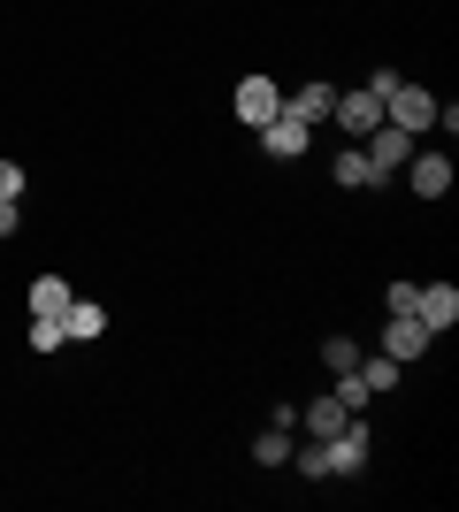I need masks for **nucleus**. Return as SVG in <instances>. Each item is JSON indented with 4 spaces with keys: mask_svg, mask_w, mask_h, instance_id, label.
I'll use <instances>...</instances> for the list:
<instances>
[{
    "mask_svg": "<svg viewBox=\"0 0 459 512\" xmlns=\"http://www.w3.org/2000/svg\"><path fill=\"white\" fill-rule=\"evenodd\" d=\"M414 146H421V138H414V130H398V123H375L368 138H360V153H368L375 176H398L406 161H414Z\"/></svg>",
    "mask_w": 459,
    "mask_h": 512,
    "instance_id": "1",
    "label": "nucleus"
},
{
    "mask_svg": "<svg viewBox=\"0 0 459 512\" xmlns=\"http://www.w3.org/2000/svg\"><path fill=\"white\" fill-rule=\"evenodd\" d=\"M329 123H337V130L352 138V146H360V138H368V130L383 123V100H375L368 85H360V92H337V107H329Z\"/></svg>",
    "mask_w": 459,
    "mask_h": 512,
    "instance_id": "2",
    "label": "nucleus"
},
{
    "mask_svg": "<svg viewBox=\"0 0 459 512\" xmlns=\"http://www.w3.org/2000/svg\"><path fill=\"white\" fill-rule=\"evenodd\" d=\"M368 444H375V436L360 428V413H352V421L337 428V436H322V459H329V474H360V467H368Z\"/></svg>",
    "mask_w": 459,
    "mask_h": 512,
    "instance_id": "3",
    "label": "nucleus"
},
{
    "mask_svg": "<svg viewBox=\"0 0 459 512\" xmlns=\"http://www.w3.org/2000/svg\"><path fill=\"white\" fill-rule=\"evenodd\" d=\"M383 123H398V130H414V138H421V130H437V100H429L421 85H398L391 100H383Z\"/></svg>",
    "mask_w": 459,
    "mask_h": 512,
    "instance_id": "4",
    "label": "nucleus"
},
{
    "mask_svg": "<svg viewBox=\"0 0 459 512\" xmlns=\"http://www.w3.org/2000/svg\"><path fill=\"white\" fill-rule=\"evenodd\" d=\"M276 115H284V92H276V77H245L238 85V123H276Z\"/></svg>",
    "mask_w": 459,
    "mask_h": 512,
    "instance_id": "5",
    "label": "nucleus"
},
{
    "mask_svg": "<svg viewBox=\"0 0 459 512\" xmlns=\"http://www.w3.org/2000/svg\"><path fill=\"white\" fill-rule=\"evenodd\" d=\"M383 352H391L398 367L421 360V352H429V329H421V314H383Z\"/></svg>",
    "mask_w": 459,
    "mask_h": 512,
    "instance_id": "6",
    "label": "nucleus"
},
{
    "mask_svg": "<svg viewBox=\"0 0 459 512\" xmlns=\"http://www.w3.org/2000/svg\"><path fill=\"white\" fill-rule=\"evenodd\" d=\"M306 138H314V123H299V115H276V123H261V153H268V161H299Z\"/></svg>",
    "mask_w": 459,
    "mask_h": 512,
    "instance_id": "7",
    "label": "nucleus"
},
{
    "mask_svg": "<svg viewBox=\"0 0 459 512\" xmlns=\"http://www.w3.org/2000/svg\"><path fill=\"white\" fill-rule=\"evenodd\" d=\"M414 314H421V329L437 337V329H452V321H459V291H452V283H421V291H414Z\"/></svg>",
    "mask_w": 459,
    "mask_h": 512,
    "instance_id": "8",
    "label": "nucleus"
},
{
    "mask_svg": "<svg viewBox=\"0 0 459 512\" xmlns=\"http://www.w3.org/2000/svg\"><path fill=\"white\" fill-rule=\"evenodd\" d=\"M406 176H414V192H421V199H444V192H452V161H444V153H421V146H414Z\"/></svg>",
    "mask_w": 459,
    "mask_h": 512,
    "instance_id": "9",
    "label": "nucleus"
},
{
    "mask_svg": "<svg viewBox=\"0 0 459 512\" xmlns=\"http://www.w3.org/2000/svg\"><path fill=\"white\" fill-rule=\"evenodd\" d=\"M352 413L337 406V390H322V398H314V406H299V428L306 436H314V444H322V436H337V428H345Z\"/></svg>",
    "mask_w": 459,
    "mask_h": 512,
    "instance_id": "10",
    "label": "nucleus"
},
{
    "mask_svg": "<svg viewBox=\"0 0 459 512\" xmlns=\"http://www.w3.org/2000/svg\"><path fill=\"white\" fill-rule=\"evenodd\" d=\"M329 184H337V192H368V184H383V176L368 169V153H360V146H345L337 161H329Z\"/></svg>",
    "mask_w": 459,
    "mask_h": 512,
    "instance_id": "11",
    "label": "nucleus"
},
{
    "mask_svg": "<svg viewBox=\"0 0 459 512\" xmlns=\"http://www.w3.org/2000/svg\"><path fill=\"white\" fill-rule=\"evenodd\" d=\"M62 329H69V344H92L100 329H108V306H92V299H69V306H62Z\"/></svg>",
    "mask_w": 459,
    "mask_h": 512,
    "instance_id": "12",
    "label": "nucleus"
},
{
    "mask_svg": "<svg viewBox=\"0 0 459 512\" xmlns=\"http://www.w3.org/2000/svg\"><path fill=\"white\" fill-rule=\"evenodd\" d=\"M329 107H337V92H329V85H299V92L284 100V115H299V123H322Z\"/></svg>",
    "mask_w": 459,
    "mask_h": 512,
    "instance_id": "13",
    "label": "nucleus"
},
{
    "mask_svg": "<svg viewBox=\"0 0 459 512\" xmlns=\"http://www.w3.org/2000/svg\"><path fill=\"white\" fill-rule=\"evenodd\" d=\"M69 299H77V291H69L62 276H31V314H62Z\"/></svg>",
    "mask_w": 459,
    "mask_h": 512,
    "instance_id": "14",
    "label": "nucleus"
},
{
    "mask_svg": "<svg viewBox=\"0 0 459 512\" xmlns=\"http://www.w3.org/2000/svg\"><path fill=\"white\" fill-rule=\"evenodd\" d=\"M253 459H261V467H284V459H291V428L284 421L261 428V436H253Z\"/></svg>",
    "mask_w": 459,
    "mask_h": 512,
    "instance_id": "15",
    "label": "nucleus"
},
{
    "mask_svg": "<svg viewBox=\"0 0 459 512\" xmlns=\"http://www.w3.org/2000/svg\"><path fill=\"white\" fill-rule=\"evenodd\" d=\"M360 383H368V398L398 390V360H391V352H375V360H360Z\"/></svg>",
    "mask_w": 459,
    "mask_h": 512,
    "instance_id": "16",
    "label": "nucleus"
},
{
    "mask_svg": "<svg viewBox=\"0 0 459 512\" xmlns=\"http://www.w3.org/2000/svg\"><path fill=\"white\" fill-rule=\"evenodd\" d=\"M62 344H69L62 314H31V352H62Z\"/></svg>",
    "mask_w": 459,
    "mask_h": 512,
    "instance_id": "17",
    "label": "nucleus"
},
{
    "mask_svg": "<svg viewBox=\"0 0 459 512\" xmlns=\"http://www.w3.org/2000/svg\"><path fill=\"white\" fill-rule=\"evenodd\" d=\"M322 367H329V375H345V367H360V344H352V337H329V344H322Z\"/></svg>",
    "mask_w": 459,
    "mask_h": 512,
    "instance_id": "18",
    "label": "nucleus"
},
{
    "mask_svg": "<svg viewBox=\"0 0 459 512\" xmlns=\"http://www.w3.org/2000/svg\"><path fill=\"white\" fill-rule=\"evenodd\" d=\"M414 291L421 283H383V314H414Z\"/></svg>",
    "mask_w": 459,
    "mask_h": 512,
    "instance_id": "19",
    "label": "nucleus"
},
{
    "mask_svg": "<svg viewBox=\"0 0 459 512\" xmlns=\"http://www.w3.org/2000/svg\"><path fill=\"white\" fill-rule=\"evenodd\" d=\"M291 459H299V474H306V482H322V474H329V459H322V444H299V451H291Z\"/></svg>",
    "mask_w": 459,
    "mask_h": 512,
    "instance_id": "20",
    "label": "nucleus"
},
{
    "mask_svg": "<svg viewBox=\"0 0 459 512\" xmlns=\"http://www.w3.org/2000/svg\"><path fill=\"white\" fill-rule=\"evenodd\" d=\"M398 85H406V77H398V69H391V62H383V69H375V77H368V92H375V100H391V92H398Z\"/></svg>",
    "mask_w": 459,
    "mask_h": 512,
    "instance_id": "21",
    "label": "nucleus"
},
{
    "mask_svg": "<svg viewBox=\"0 0 459 512\" xmlns=\"http://www.w3.org/2000/svg\"><path fill=\"white\" fill-rule=\"evenodd\" d=\"M0 199H23V169L16 161H0Z\"/></svg>",
    "mask_w": 459,
    "mask_h": 512,
    "instance_id": "22",
    "label": "nucleus"
},
{
    "mask_svg": "<svg viewBox=\"0 0 459 512\" xmlns=\"http://www.w3.org/2000/svg\"><path fill=\"white\" fill-rule=\"evenodd\" d=\"M16 207H23V199H0V237H16V222H23Z\"/></svg>",
    "mask_w": 459,
    "mask_h": 512,
    "instance_id": "23",
    "label": "nucleus"
}]
</instances>
